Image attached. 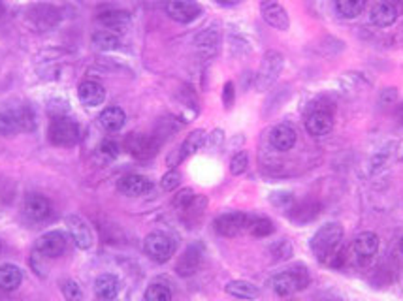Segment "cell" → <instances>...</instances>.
Returning a JSON list of instances; mask_svg holds the SVG:
<instances>
[{"mask_svg":"<svg viewBox=\"0 0 403 301\" xmlns=\"http://www.w3.org/2000/svg\"><path fill=\"white\" fill-rule=\"evenodd\" d=\"M98 155L102 158H106V160H113L119 155V146L113 140H104L100 143V147H98Z\"/></svg>","mask_w":403,"mask_h":301,"instance_id":"cell-38","label":"cell"},{"mask_svg":"<svg viewBox=\"0 0 403 301\" xmlns=\"http://www.w3.org/2000/svg\"><path fill=\"white\" fill-rule=\"evenodd\" d=\"M197 198V194H194V190L192 189H181L177 194L174 196V207L175 209H180V211H183V209H187V207L191 206L192 200Z\"/></svg>","mask_w":403,"mask_h":301,"instance_id":"cell-36","label":"cell"},{"mask_svg":"<svg viewBox=\"0 0 403 301\" xmlns=\"http://www.w3.org/2000/svg\"><path fill=\"white\" fill-rule=\"evenodd\" d=\"M53 207L51 201L42 194H28L25 198V215L34 223H42L45 218H49Z\"/></svg>","mask_w":403,"mask_h":301,"instance_id":"cell-21","label":"cell"},{"mask_svg":"<svg viewBox=\"0 0 403 301\" xmlns=\"http://www.w3.org/2000/svg\"><path fill=\"white\" fill-rule=\"evenodd\" d=\"M98 21H100V25H104L107 30H112V33L115 34L124 33V30L130 27V16L127 11L119 10L102 11L100 16H98Z\"/></svg>","mask_w":403,"mask_h":301,"instance_id":"cell-26","label":"cell"},{"mask_svg":"<svg viewBox=\"0 0 403 301\" xmlns=\"http://www.w3.org/2000/svg\"><path fill=\"white\" fill-rule=\"evenodd\" d=\"M202 260H204V251H202L200 245L187 247L185 252L181 254L177 264H175V273L180 277H192L200 269Z\"/></svg>","mask_w":403,"mask_h":301,"instance_id":"cell-18","label":"cell"},{"mask_svg":"<svg viewBox=\"0 0 403 301\" xmlns=\"http://www.w3.org/2000/svg\"><path fill=\"white\" fill-rule=\"evenodd\" d=\"M271 252H274V256L277 258V260H285V258H288L292 254L291 243H288V241H279V243H275V245L271 247Z\"/></svg>","mask_w":403,"mask_h":301,"instance_id":"cell-39","label":"cell"},{"mask_svg":"<svg viewBox=\"0 0 403 301\" xmlns=\"http://www.w3.org/2000/svg\"><path fill=\"white\" fill-rule=\"evenodd\" d=\"M274 223L269 220L268 217H255L251 215V223H249V234L255 235V237H268V235L274 234Z\"/></svg>","mask_w":403,"mask_h":301,"instance_id":"cell-32","label":"cell"},{"mask_svg":"<svg viewBox=\"0 0 403 301\" xmlns=\"http://www.w3.org/2000/svg\"><path fill=\"white\" fill-rule=\"evenodd\" d=\"M283 66H285V57L281 55L279 51H268L262 59V64H260V70L257 73V85L258 90H268L271 85L277 81V78L283 72Z\"/></svg>","mask_w":403,"mask_h":301,"instance_id":"cell-7","label":"cell"},{"mask_svg":"<svg viewBox=\"0 0 403 301\" xmlns=\"http://www.w3.org/2000/svg\"><path fill=\"white\" fill-rule=\"evenodd\" d=\"M146 301H172V290L163 283H153L147 286Z\"/></svg>","mask_w":403,"mask_h":301,"instance_id":"cell-33","label":"cell"},{"mask_svg":"<svg viewBox=\"0 0 403 301\" xmlns=\"http://www.w3.org/2000/svg\"><path fill=\"white\" fill-rule=\"evenodd\" d=\"M166 13L170 16V19L187 25L202 16V6L197 0H168Z\"/></svg>","mask_w":403,"mask_h":301,"instance_id":"cell-15","label":"cell"},{"mask_svg":"<svg viewBox=\"0 0 403 301\" xmlns=\"http://www.w3.org/2000/svg\"><path fill=\"white\" fill-rule=\"evenodd\" d=\"M181 184V173L177 172V170H170V172H166L163 175V179H160V187H163V190H166V192H172V190H175L177 187Z\"/></svg>","mask_w":403,"mask_h":301,"instance_id":"cell-37","label":"cell"},{"mask_svg":"<svg viewBox=\"0 0 403 301\" xmlns=\"http://www.w3.org/2000/svg\"><path fill=\"white\" fill-rule=\"evenodd\" d=\"M319 213H320V206L317 203V201L305 200V201H302V203L292 206L291 211H288V217H291L292 223L308 224L319 217Z\"/></svg>","mask_w":403,"mask_h":301,"instance_id":"cell-25","label":"cell"},{"mask_svg":"<svg viewBox=\"0 0 403 301\" xmlns=\"http://www.w3.org/2000/svg\"><path fill=\"white\" fill-rule=\"evenodd\" d=\"M4 11H6V8H4V2L0 0V16H4Z\"/></svg>","mask_w":403,"mask_h":301,"instance_id":"cell-44","label":"cell"},{"mask_svg":"<svg viewBox=\"0 0 403 301\" xmlns=\"http://www.w3.org/2000/svg\"><path fill=\"white\" fill-rule=\"evenodd\" d=\"M79 102L87 107H98L106 102V89L98 81L87 79L78 87Z\"/></svg>","mask_w":403,"mask_h":301,"instance_id":"cell-20","label":"cell"},{"mask_svg":"<svg viewBox=\"0 0 403 301\" xmlns=\"http://www.w3.org/2000/svg\"><path fill=\"white\" fill-rule=\"evenodd\" d=\"M396 117H398L399 123L403 124V102L398 106V110H396Z\"/></svg>","mask_w":403,"mask_h":301,"instance_id":"cell-42","label":"cell"},{"mask_svg":"<svg viewBox=\"0 0 403 301\" xmlns=\"http://www.w3.org/2000/svg\"><path fill=\"white\" fill-rule=\"evenodd\" d=\"M319 301H339L337 297H332V296H326V297H320Z\"/></svg>","mask_w":403,"mask_h":301,"instance_id":"cell-43","label":"cell"},{"mask_svg":"<svg viewBox=\"0 0 403 301\" xmlns=\"http://www.w3.org/2000/svg\"><path fill=\"white\" fill-rule=\"evenodd\" d=\"M379 245H381V240L375 232H362L353 240L351 243V249H349V258L353 260L354 266L358 268H368L373 258L377 256L379 252Z\"/></svg>","mask_w":403,"mask_h":301,"instance_id":"cell-4","label":"cell"},{"mask_svg":"<svg viewBox=\"0 0 403 301\" xmlns=\"http://www.w3.org/2000/svg\"><path fill=\"white\" fill-rule=\"evenodd\" d=\"M399 252L403 254V237H402V241H399Z\"/></svg>","mask_w":403,"mask_h":301,"instance_id":"cell-45","label":"cell"},{"mask_svg":"<svg viewBox=\"0 0 403 301\" xmlns=\"http://www.w3.org/2000/svg\"><path fill=\"white\" fill-rule=\"evenodd\" d=\"M23 283V271L16 264H4L0 266V288L6 292L17 290Z\"/></svg>","mask_w":403,"mask_h":301,"instance_id":"cell-29","label":"cell"},{"mask_svg":"<svg viewBox=\"0 0 403 301\" xmlns=\"http://www.w3.org/2000/svg\"><path fill=\"white\" fill-rule=\"evenodd\" d=\"M68 234L72 237L78 249L81 251H90L95 247V232L90 228V224L79 215H68L66 217Z\"/></svg>","mask_w":403,"mask_h":301,"instance_id":"cell-10","label":"cell"},{"mask_svg":"<svg viewBox=\"0 0 403 301\" xmlns=\"http://www.w3.org/2000/svg\"><path fill=\"white\" fill-rule=\"evenodd\" d=\"M194 45H197L198 55L202 59H206V61L213 59L217 55L218 45H221V34H218L217 28H206V30H202L198 34L197 40H194Z\"/></svg>","mask_w":403,"mask_h":301,"instance_id":"cell-22","label":"cell"},{"mask_svg":"<svg viewBox=\"0 0 403 301\" xmlns=\"http://www.w3.org/2000/svg\"><path fill=\"white\" fill-rule=\"evenodd\" d=\"M296 130L288 126V124H277V126H274L271 132H269V143H271L274 149L281 150V153L291 150L292 147L296 146Z\"/></svg>","mask_w":403,"mask_h":301,"instance_id":"cell-23","label":"cell"},{"mask_svg":"<svg viewBox=\"0 0 403 301\" xmlns=\"http://www.w3.org/2000/svg\"><path fill=\"white\" fill-rule=\"evenodd\" d=\"M247 167H249V155H247L245 150L235 153L232 156V160H230V173L232 175H243L247 172Z\"/></svg>","mask_w":403,"mask_h":301,"instance_id":"cell-35","label":"cell"},{"mask_svg":"<svg viewBox=\"0 0 403 301\" xmlns=\"http://www.w3.org/2000/svg\"><path fill=\"white\" fill-rule=\"evenodd\" d=\"M249 223H251V215L241 211H230L218 215L213 223V228L223 237H238L249 230Z\"/></svg>","mask_w":403,"mask_h":301,"instance_id":"cell-8","label":"cell"},{"mask_svg":"<svg viewBox=\"0 0 403 301\" xmlns=\"http://www.w3.org/2000/svg\"><path fill=\"white\" fill-rule=\"evenodd\" d=\"M144 252L153 262L166 264L175 252V241L164 232H151L144 241Z\"/></svg>","mask_w":403,"mask_h":301,"instance_id":"cell-5","label":"cell"},{"mask_svg":"<svg viewBox=\"0 0 403 301\" xmlns=\"http://www.w3.org/2000/svg\"><path fill=\"white\" fill-rule=\"evenodd\" d=\"M343 235H345V232H343V226L339 223H328L320 226L311 240V251H313L315 258L320 264L330 266L334 258L341 252Z\"/></svg>","mask_w":403,"mask_h":301,"instance_id":"cell-1","label":"cell"},{"mask_svg":"<svg viewBox=\"0 0 403 301\" xmlns=\"http://www.w3.org/2000/svg\"><path fill=\"white\" fill-rule=\"evenodd\" d=\"M61 290H62V296L66 301H83V290H81V286L76 283V281L68 279L64 281L61 285Z\"/></svg>","mask_w":403,"mask_h":301,"instance_id":"cell-34","label":"cell"},{"mask_svg":"<svg viewBox=\"0 0 403 301\" xmlns=\"http://www.w3.org/2000/svg\"><path fill=\"white\" fill-rule=\"evenodd\" d=\"M124 147H127L130 155L138 158V160H149V158L157 155L160 141H158L155 136L130 134L129 138L124 140Z\"/></svg>","mask_w":403,"mask_h":301,"instance_id":"cell-13","label":"cell"},{"mask_svg":"<svg viewBox=\"0 0 403 301\" xmlns=\"http://www.w3.org/2000/svg\"><path fill=\"white\" fill-rule=\"evenodd\" d=\"M260 13H262L264 21L268 23L269 27H274L275 30L286 33L291 28L288 11L285 10V6L281 4L279 0H260Z\"/></svg>","mask_w":403,"mask_h":301,"instance_id":"cell-12","label":"cell"},{"mask_svg":"<svg viewBox=\"0 0 403 301\" xmlns=\"http://www.w3.org/2000/svg\"><path fill=\"white\" fill-rule=\"evenodd\" d=\"M49 141L57 147H74L79 141V126L68 117H55L47 130Z\"/></svg>","mask_w":403,"mask_h":301,"instance_id":"cell-6","label":"cell"},{"mask_svg":"<svg viewBox=\"0 0 403 301\" xmlns=\"http://www.w3.org/2000/svg\"><path fill=\"white\" fill-rule=\"evenodd\" d=\"M27 19L36 30H49V28H55L61 21V11L57 10L55 6L38 4L28 8Z\"/></svg>","mask_w":403,"mask_h":301,"instance_id":"cell-14","label":"cell"},{"mask_svg":"<svg viewBox=\"0 0 403 301\" xmlns=\"http://www.w3.org/2000/svg\"><path fill=\"white\" fill-rule=\"evenodd\" d=\"M368 0H336V10L343 19H356L366 10Z\"/></svg>","mask_w":403,"mask_h":301,"instance_id":"cell-31","label":"cell"},{"mask_svg":"<svg viewBox=\"0 0 403 301\" xmlns=\"http://www.w3.org/2000/svg\"><path fill=\"white\" fill-rule=\"evenodd\" d=\"M98 121H100V126L106 130V132H119V130L124 126V123H127V113L117 106L106 107V110L100 113Z\"/></svg>","mask_w":403,"mask_h":301,"instance_id":"cell-28","label":"cell"},{"mask_svg":"<svg viewBox=\"0 0 403 301\" xmlns=\"http://www.w3.org/2000/svg\"><path fill=\"white\" fill-rule=\"evenodd\" d=\"M332 129H334V115L328 110L315 107L313 112H309V115L305 117V130L315 138L328 136Z\"/></svg>","mask_w":403,"mask_h":301,"instance_id":"cell-16","label":"cell"},{"mask_svg":"<svg viewBox=\"0 0 403 301\" xmlns=\"http://www.w3.org/2000/svg\"><path fill=\"white\" fill-rule=\"evenodd\" d=\"M206 141H207L206 130H202V129L192 130L191 134H189L185 138V141L181 143V147H180V149H177L175 156H170V160H168L170 166H172V167L177 166L180 162L185 160L187 156H191V155H194V153H198V150H200L202 147L206 146Z\"/></svg>","mask_w":403,"mask_h":301,"instance_id":"cell-17","label":"cell"},{"mask_svg":"<svg viewBox=\"0 0 403 301\" xmlns=\"http://www.w3.org/2000/svg\"><path fill=\"white\" fill-rule=\"evenodd\" d=\"M235 100V90H234V83L232 81H228V83L224 85L223 89V104L226 110H230L232 107V104H234Z\"/></svg>","mask_w":403,"mask_h":301,"instance_id":"cell-40","label":"cell"},{"mask_svg":"<svg viewBox=\"0 0 403 301\" xmlns=\"http://www.w3.org/2000/svg\"><path fill=\"white\" fill-rule=\"evenodd\" d=\"M93 45L98 51H115L121 47V38L112 30H98L93 34Z\"/></svg>","mask_w":403,"mask_h":301,"instance_id":"cell-30","label":"cell"},{"mask_svg":"<svg viewBox=\"0 0 403 301\" xmlns=\"http://www.w3.org/2000/svg\"><path fill=\"white\" fill-rule=\"evenodd\" d=\"M153 183L144 175H138V173H129L124 177L119 179L117 190L121 194L129 196V198H138V196H144L147 192H151Z\"/></svg>","mask_w":403,"mask_h":301,"instance_id":"cell-19","label":"cell"},{"mask_svg":"<svg viewBox=\"0 0 403 301\" xmlns=\"http://www.w3.org/2000/svg\"><path fill=\"white\" fill-rule=\"evenodd\" d=\"M402 11L403 0H381V2L371 10L370 21L379 28H388L398 21Z\"/></svg>","mask_w":403,"mask_h":301,"instance_id":"cell-11","label":"cell"},{"mask_svg":"<svg viewBox=\"0 0 403 301\" xmlns=\"http://www.w3.org/2000/svg\"><path fill=\"white\" fill-rule=\"evenodd\" d=\"M224 292L228 296L235 297V300H243V301H255L260 297V288L257 285H252L249 281H230L224 286Z\"/></svg>","mask_w":403,"mask_h":301,"instance_id":"cell-24","label":"cell"},{"mask_svg":"<svg viewBox=\"0 0 403 301\" xmlns=\"http://www.w3.org/2000/svg\"><path fill=\"white\" fill-rule=\"evenodd\" d=\"M311 283L308 268L303 264H296L292 268L281 271L271 279V288L279 297H288L300 290H305Z\"/></svg>","mask_w":403,"mask_h":301,"instance_id":"cell-2","label":"cell"},{"mask_svg":"<svg viewBox=\"0 0 403 301\" xmlns=\"http://www.w3.org/2000/svg\"><path fill=\"white\" fill-rule=\"evenodd\" d=\"M34 129H36V115L30 106L10 107L0 112V134L2 136L33 132Z\"/></svg>","mask_w":403,"mask_h":301,"instance_id":"cell-3","label":"cell"},{"mask_svg":"<svg viewBox=\"0 0 403 301\" xmlns=\"http://www.w3.org/2000/svg\"><path fill=\"white\" fill-rule=\"evenodd\" d=\"M396 98H398V93H396V89H385L381 93V96H379V102H381L382 106H390V104H394L396 102Z\"/></svg>","mask_w":403,"mask_h":301,"instance_id":"cell-41","label":"cell"},{"mask_svg":"<svg viewBox=\"0 0 403 301\" xmlns=\"http://www.w3.org/2000/svg\"><path fill=\"white\" fill-rule=\"evenodd\" d=\"M66 245H68L66 234L61 232V230H51V232H45L44 235H40L38 240H36L34 251H38L40 254L47 258V260H55V258L64 254Z\"/></svg>","mask_w":403,"mask_h":301,"instance_id":"cell-9","label":"cell"},{"mask_svg":"<svg viewBox=\"0 0 403 301\" xmlns=\"http://www.w3.org/2000/svg\"><path fill=\"white\" fill-rule=\"evenodd\" d=\"M95 294L100 301H113L119 296V279L112 273H102L95 281Z\"/></svg>","mask_w":403,"mask_h":301,"instance_id":"cell-27","label":"cell"}]
</instances>
